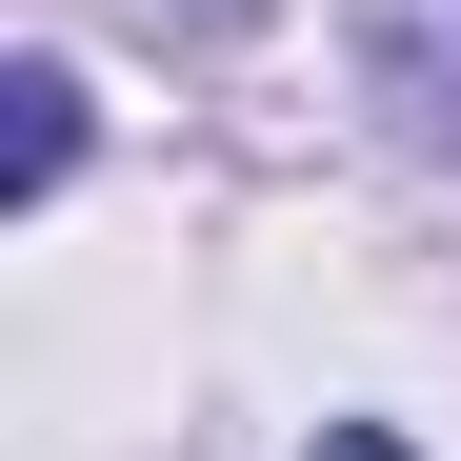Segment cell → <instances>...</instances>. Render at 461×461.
I'll list each match as a JSON object with an SVG mask.
<instances>
[{
  "instance_id": "3",
  "label": "cell",
  "mask_w": 461,
  "mask_h": 461,
  "mask_svg": "<svg viewBox=\"0 0 461 461\" xmlns=\"http://www.w3.org/2000/svg\"><path fill=\"white\" fill-rule=\"evenodd\" d=\"M321 461H402V421H321Z\"/></svg>"
},
{
  "instance_id": "2",
  "label": "cell",
  "mask_w": 461,
  "mask_h": 461,
  "mask_svg": "<svg viewBox=\"0 0 461 461\" xmlns=\"http://www.w3.org/2000/svg\"><path fill=\"white\" fill-rule=\"evenodd\" d=\"M0 101H21V201H41L60 161H81V81H60V60H21V81H0Z\"/></svg>"
},
{
  "instance_id": "1",
  "label": "cell",
  "mask_w": 461,
  "mask_h": 461,
  "mask_svg": "<svg viewBox=\"0 0 461 461\" xmlns=\"http://www.w3.org/2000/svg\"><path fill=\"white\" fill-rule=\"evenodd\" d=\"M361 81L402 101V140H461V0H381V21H361Z\"/></svg>"
}]
</instances>
